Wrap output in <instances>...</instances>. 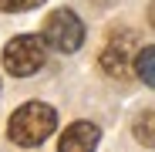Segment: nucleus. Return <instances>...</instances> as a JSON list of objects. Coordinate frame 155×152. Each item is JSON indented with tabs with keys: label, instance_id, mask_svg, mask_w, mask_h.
Here are the masks:
<instances>
[{
	"label": "nucleus",
	"instance_id": "2",
	"mask_svg": "<svg viewBox=\"0 0 155 152\" xmlns=\"http://www.w3.org/2000/svg\"><path fill=\"white\" fill-rule=\"evenodd\" d=\"M47 61V41L44 34H17L7 41L4 47V68L14 74V78H31V74H37Z\"/></svg>",
	"mask_w": 155,
	"mask_h": 152
},
{
	"label": "nucleus",
	"instance_id": "4",
	"mask_svg": "<svg viewBox=\"0 0 155 152\" xmlns=\"http://www.w3.org/2000/svg\"><path fill=\"white\" fill-rule=\"evenodd\" d=\"M101 142V129L94 122H71L64 135L58 139V149L61 152H81V149H94Z\"/></svg>",
	"mask_w": 155,
	"mask_h": 152
},
{
	"label": "nucleus",
	"instance_id": "1",
	"mask_svg": "<svg viewBox=\"0 0 155 152\" xmlns=\"http://www.w3.org/2000/svg\"><path fill=\"white\" fill-rule=\"evenodd\" d=\"M58 125V115L51 105H44V101H27V105H20L14 115H10V125H7V139L14 145H41L51 132H54Z\"/></svg>",
	"mask_w": 155,
	"mask_h": 152
},
{
	"label": "nucleus",
	"instance_id": "9",
	"mask_svg": "<svg viewBox=\"0 0 155 152\" xmlns=\"http://www.w3.org/2000/svg\"><path fill=\"white\" fill-rule=\"evenodd\" d=\"M148 20H152V27H155V4L148 7Z\"/></svg>",
	"mask_w": 155,
	"mask_h": 152
},
{
	"label": "nucleus",
	"instance_id": "8",
	"mask_svg": "<svg viewBox=\"0 0 155 152\" xmlns=\"http://www.w3.org/2000/svg\"><path fill=\"white\" fill-rule=\"evenodd\" d=\"M44 0H0V10H7V14H20V10H34L41 7Z\"/></svg>",
	"mask_w": 155,
	"mask_h": 152
},
{
	"label": "nucleus",
	"instance_id": "7",
	"mask_svg": "<svg viewBox=\"0 0 155 152\" xmlns=\"http://www.w3.org/2000/svg\"><path fill=\"white\" fill-rule=\"evenodd\" d=\"M135 139L142 145H155V112H145L135 118Z\"/></svg>",
	"mask_w": 155,
	"mask_h": 152
},
{
	"label": "nucleus",
	"instance_id": "5",
	"mask_svg": "<svg viewBox=\"0 0 155 152\" xmlns=\"http://www.w3.org/2000/svg\"><path fill=\"white\" fill-rule=\"evenodd\" d=\"M101 71L108 74V78H128V74L135 71L132 58H128V47L125 44H108L105 51H101V58H98Z\"/></svg>",
	"mask_w": 155,
	"mask_h": 152
},
{
	"label": "nucleus",
	"instance_id": "6",
	"mask_svg": "<svg viewBox=\"0 0 155 152\" xmlns=\"http://www.w3.org/2000/svg\"><path fill=\"white\" fill-rule=\"evenodd\" d=\"M135 74H138L148 88H155V44H148V47L138 51V58H135Z\"/></svg>",
	"mask_w": 155,
	"mask_h": 152
},
{
	"label": "nucleus",
	"instance_id": "3",
	"mask_svg": "<svg viewBox=\"0 0 155 152\" xmlns=\"http://www.w3.org/2000/svg\"><path fill=\"white\" fill-rule=\"evenodd\" d=\"M44 41L61 51V54H74L78 47L84 44V24L74 10H54L47 20H44Z\"/></svg>",
	"mask_w": 155,
	"mask_h": 152
}]
</instances>
